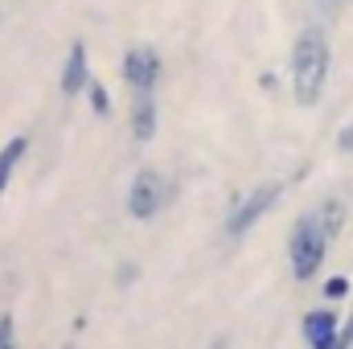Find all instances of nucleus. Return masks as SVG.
I'll return each mask as SVG.
<instances>
[{"label":"nucleus","mask_w":353,"mask_h":349,"mask_svg":"<svg viewBox=\"0 0 353 349\" xmlns=\"http://www.w3.org/2000/svg\"><path fill=\"white\" fill-rule=\"evenodd\" d=\"M0 333H4V317H0Z\"/></svg>","instance_id":"18"},{"label":"nucleus","mask_w":353,"mask_h":349,"mask_svg":"<svg viewBox=\"0 0 353 349\" xmlns=\"http://www.w3.org/2000/svg\"><path fill=\"white\" fill-rule=\"evenodd\" d=\"M337 329H341V317H337L333 308H312V312H304V337H308L312 349H325L337 337Z\"/></svg>","instance_id":"8"},{"label":"nucleus","mask_w":353,"mask_h":349,"mask_svg":"<svg viewBox=\"0 0 353 349\" xmlns=\"http://www.w3.org/2000/svg\"><path fill=\"white\" fill-rule=\"evenodd\" d=\"M325 349H353V312H350V321L337 329V337H333Z\"/></svg>","instance_id":"13"},{"label":"nucleus","mask_w":353,"mask_h":349,"mask_svg":"<svg viewBox=\"0 0 353 349\" xmlns=\"http://www.w3.org/2000/svg\"><path fill=\"white\" fill-rule=\"evenodd\" d=\"M341 4H345V0H316V8H321V12H329V17H333V12H341Z\"/></svg>","instance_id":"15"},{"label":"nucleus","mask_w":353,"mask_h":349,"mask_svg":"<svg viewBox=\"0 0 353 349\" xmlns=\"http://www.w3.org/2000/svg\"><path fill=\"white\" fill-rule=\"evenodd\" d=\"M136 103H132V140L136 144H148L157 136V94L152 90H132Z\"/></svg>","instance_id":"7"},{"label":"nucleus","mask_w":353,"mask_h":349,"mask_svg":"<svg viewBox=\"0 0 353 349\" xmlns=\"http://www.w3.org/2000/svg\"><path fill=\"white\" fill-rule=\"evenodd\" d=\"M337 148H341V152H353V123L337 132Z\"/></svg>","instance_id":"14"},{"label":"nucleus","mask_w":353,"mask_h":349,"mask_svg":"<svg viewBox=\"0 0 353 349\" xmlns=\"http://www.w3.org/2000/svg\"><path fill=\"white\" fill-rule=\"evenodd\" d=\"M132 275H136V267H132V263H123V271H119V283H132Z\"/></svg>","instance_id":"17"},{"label":"nucleus","mask_w":353,"mask_h":349,"mask_svg":"<svg viewBox=\"0 0 353 349\" xmlns=\"http://www.w3.org/2000/svg\"><path fill=\"white\" fill-rule=\"evenodd\" d=\"M329 243H333V235L325 230L321 214H304V218L292 226V239H288L292 275H296V279H312V275L321 271L325 255H329Z\"/></svg>","instance_id":"2"},{"label":"nucleus","mask_w":353,"mask_h":349,"mask_svg":"<svg viewBox=\"0 0 353 349\" xmlns=\"http://www.w3.org/2000/svg\"><path fill=\"white\" fill-rule=\"evenodd\" d=\"M316 214H321V222H325V230H329V235H337V230H341V222H345V210H341V201H333V197H329Z\"/></svg>","instance_id":"10"},{"label":"nucleus","mask_w":353,"mask_h":349,"mask_svg":"<svg viewBox=\"0 0 353 349\" xmlns=\"http://www.w3.org/2000/svg\"><path fill=\"white\" fill-rule=\"evenodd\" d=\"M87 99H90V111H94V115H107V111H111L107 87H103V83H94V79H90V87H87Z\"/></svg>","instance_id":"11"},{"label":"nucleus","mask_w":353,"mask_h":349,"mask_svg":"<svg viewBox=\"0 0 353 349\" xmlns=\"http://www.w3.org/2000/svg\"><path fill=\"white\" fill-rule=\"evenodd\" d=\"M165 201H169V185H165V177L157 173V169H140L136 181H132V189H128V214L140 218V222H148V218L161 214Z\"/></svg>","instance_id":"3"},{"label":"nucleus","mask_w":353,"mask_h":349,"mask_svg":"<svg viewBox=\"0 0 353 349\" xmlns=\"http://www.w3.org/2000/svg\"><path fill=\"white\" fill-rule=\"evenodd\" d=\"M90 87V62H87V41H74L66 54V70H62V94L74 99Z\"/></svg>","instance_id":"6"},{"label":"nucleus","mask_w":353,"mask_h":349,"mask_svg":"<svg viewBox=\"0 0 353 349\" xmlns=\"http://www.w3.org/2000/svg\"><path fill=\"white\" fill-rule=\"evenodd\" d=\"M292 79H296V103H300V107L321 103L325 83H329V37H325V29L308 25V29L296 37V50H292Z\"/></svg>","instance_id":"1"},{"label":"nucleus","mask_w":353,"mask_h":349,"mask_svg":"<svg viewBox=\"0 0 353 349\" xmlns=\"http://www.w3.org/2000/svg\"><path fill=\"white\" fill-rule=\"evenodd\" d=\"M29 152V136H12L4 148H0V193L8 189V181H12V169L21 165V157Z\"/></svg>","instance_id":"9"},{"label":"nucleus","mask_w":353,"mask_h":349,"mask_svg":"<svg viewBox=\"0 0 353 349\" xmlns=\"http://www.w3.org/2000/svg\"><path fill=\"white\" fill-rule=\"evenodd\" d=\"M0 349H12V321L4 317V333H0Z\"/></svg>","instance_id":"16"},{"label":"nucleus","mask_w":353,"mask_h":349,"mask_svg":"<svg viewBox=\"0 0 353 349\" xmlns=\"http://www.w3.org/2000/svg\"><path fill=\"white\" fill-rule=\"evenodd\" d=\"M345 296H350V279H345V275L325 279V300H345Z\"/></svg>","instance_id":"12"},{"label":"nucleus","mask_w":353,"mask_h":349,"mask_svg":"<svg viewBox=\"0 0 353 349\" xmlns=\"http://www.w3.org/2000/svg\"><path fill=\"white\" fill-rule=\"evenodd\" d=\"M275 201H279V185H259V189H255L239 210H234V218H230V239H243V235L263 218Z\"/></svg>","instance_id":"5"},{"label":"nucleus","mask_w":353,"mask_h":349,"mask_svg":"<svg viewBox=\"0 0 353 349\" xmlns=\"http://www.w3.org/2000/svg\"><path fill=\"white\" fill-rule=\"evenodd\" d=\"M161 54L152 50V46H132L128 54H123V83L132 90H157L161 83Z\"/></svg>","instance_id":"4"},{"label":"nucleus","mask_w":353,"mask_h":349,"mask_svg":"<svg viewBox=\"0 0 353 349\" xmlns=\"http://www.w3.org/2000/svg\"><path fill=\"white\" fill-rule=\"evenodd\" d=\"M218 349H226V341H218Z\"/></svg>","instance_id":"19"}]
</instances>
